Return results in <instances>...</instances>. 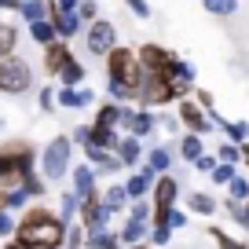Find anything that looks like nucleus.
<instances>
[{"label": "nucleus", "instance_id": "41", "mask_svg": "<svg viewBox=\"0 0 249 249\" xmlns=\"http://www.w3.org/2000/svg\"><path fill=\"white\" fill-rule=\"evenodd\" d=\"M150 216H154V205H150L147 198H140V202L128 205V220H147L150 224Z\"/></svg>", "mask_w": 249, "mask_h": 249}, {"label": "nucleus", "instance_id": "33", "mask_svg": "<svg viewBox=\"0 0 249 249\" xmlns=\"http://www.w3.org/2000/svg\"><path fill=\"white\" fill-rule=\"evenodd\" d=\"M202 8L209 11L213 18H231L238 11V0H202Z\"/></svg>", "mask_w": 249, "mask_h": 249}, {"label": "nucleus", "instance_id": "5", "mask_svg": "<svg viewBox=\"0 0 249 249\" xmlns=\"http://www.w3.org/2000/svg\"><path fill=\"white\" fill-rule=\"evenodd\" d=\"M48 18H52L59 40H73L85 22H81V0H48Z\"/></svg>", "mask_w": 249, "mask_h": 249}, {"label": "nucleus", "instance_id": "10", "mask_svg": "<svg viewBox=\"0 0 249 249\" xmlns=\"http://www.w3.org/2000/svg\"><path fill=\"white\" fill-rule=\"evenodd\" d=\"M158 128V114L147 107H124V117H121V132L124 136H136V140H147L150 132Z\"/></svg>", "mask_w": 249, "mask_h": 249}, {"label": "nucleus", "instance_id": "12", "mask_svg": "<svg viewBox=\"0 0 249 249\" xmlns=\"http://www.w3.org/2000/svg\"><path fill=\"white\" fill-rule=\"evenodd\" d=\"M158 176H161V172H154L147 161H143L140 169H132V176L124 179V191H128V198H132V202H140V198H150V195H154V187H158Z\"/></svg>", "mask_w": 249, "mask_h": 249}, {"label": "nucleus", "instance_id": "43", "mask_svg": "<svg viewBox=\"0 0 249 249\" xmlns=\"http://www.w3.org/2000/svg\"><path fill=\"white\" fill-rule=\"evenodd\" d=\"M234 176H238V169H234V165H216V172L209 176V183H216V187H227Z\"/></svg>", "mask_w": 249, "mask_h": 249}, {"label": "nucleus", "instance_id": "40", "mask_svg": "<svg viewBox=\"0 0 249 249\" xmlns=\"http://www.w3.org/2000/svg\"><path fill=\"white\" fill-rule=\"evenodd\" d=\"M216 165H220L216 150H205V154L195 161V172H198V176H213V172H216Z\"/></svg>", "mask_w": 249, "mask_h": 249}, {"label": "nucleus", "instance_id": "24", "mask_svg": "<svg viewBox=\"0 0 249 249\" xmlns=\"http://www.w3.org/2000/svg\"><path fill=\"white\" fill-rule=\"evenodd\" d=\"M103 202H107L110 216H114V213H124V209H128V205H132V198H128L124 183H110L107 191H103Z\"/></svg>", "mask_w": 249, "mask_h": 249}, {"label": "nucleus", "instance_id": "42", "mask_svg": "<svg viewBox=\"0 0 249 249\" xmlns=\"http://www.w3.org/2000/svg\"><path fill=\"white\" fill-rule=\"evenodd\" d=\"M158 128H165L169 136H183V124H179L176 110H172V114H158Z\"/></svg>", "mask_w": 249, "mask_h": 249}, {"label": "nucleus", "instance_id": "47", "mask_svg": "<svg viewBox=\"0 0 249 249\" xmlns=\"http://www.w3.org/2000/svg\"><path fill=\"white\" fill-rule=\"evenodd\" d=\"M169 238H172V227H150V246L154 249L169 246Z\"/></svg>", "mask_w": 249, "mask_h": 249}, {"label": "nucleus", "instance_id": "22", "mask_svg": "<svg viewBox=\"0 0 249 249\" xmlns=\"http://www.w3.org/2000/svg\"><path fill=\"white\" fill-rule=\"evenodd\" d=\"M92 147L99 150H110V154H117V147H121V128H103V124H92Z\"/></svg>", "mask_w": 249, "mask_h": 249}, {"label": "nucleus", "instance_id": "4", "mask_svg": "<svg viewBox=\"0 0 249 249\" xmlns=\"http://www.w3.org/2000/svg\"><path fill=\"white\" fill-rule=\"evenodd\" d=\"M70 158H73V140H70V136H55V140L40 150V176H44V179L70 176V172H73Z\"/></svg>", "mask_w": 249, "mask_h": 249}, {"label": "nucleus", "instance_id": "18", "mask_svg": "<svg viewBox=\"0 0 249 249\" xmlns=\"http://www.w3.org/2000/svg\"><path fill=\"white\" fill-rule=\"evenodd\" d=\"M216 209H220V202L209 195V191H191V195H187V213H191V216L209 220Z\"/></svg>", "mask_w": 249, "mask_h": 249}, {"label": "nucleus", "instance_id": "2", "mask_svg": "<svg viewBox=\"0 0 249 249\" xmlns=\"http://www.w3.org/2000/svg\"><path fill=\"white\" fill-rule=\"evenodd\" d=\"M66 231H70V224L55 209H48V205H30V209L18 216L15 238L22 242V246H30V249H62Z\"/></svg>", "mask_w": 249, "mask_h": 249}, {"label": "nucleus", "instance_id": "55", "mask_svg": "<svg viewBox=\"0 0 249 249\" xmlns=\"http://www.w3.org/2000/svg\"><path fill=\"white\" fill-rule=\"evenodd\" d=\"M128 249H154L150 242H140V246H128Z\"/></svg>", "mask_w": 249, "mask_h": 249}, {"label": "nucleus", "instance_id": "57", "mask_svg": "<svg viewBox=\"0 0 249 249\" xmlns=\"http://www.w3.org/2000/svg\"><path fill=\"white\" fill-rule=\"evenodd\" d=\"M22 4H30V0H22Z\"/></svg>", "mask_w": 249, "mask_h": 249}, {"label": "nucleus", "instance_id": "15", "mask_svg": "<svg viewBox=\"0 0 249 249\" xmlns=\"http://www.w3.org/2000/svg\"><path fill=\"white\" fill-rule=\"evenodd\" d=\"M176 198H179V179L172 176H158V187H154V195H150V205L154 209H176Z\"/></svg>", "mask_w": 249, "mask_h": 249}, {"label": "nucleus", "instance_id": "44", "mask_svg": "<svg viewBox=\"0 0 249 249\" xmlns=\"http://www.w3.org/2000/svg\"><path fill=\"white\" fill-rule=\"evenodd\" d=\"M15 231H18V220L4 209V213H0V238H15Z\"/></svg>", "mask_w": 249, "mask_h": 249}, {"label": "nucleus", "instance_id": "26", "mask_svg": "<svg viewBox=\"0 0 249 249\" xmlns=\"http://www.w3.org/2000/svg\"><path fill=\"white\" fill-rule=\"evenodd\" d=\"M55 213H59L66 224H73V220L81 216V198L73 195V191H62V195H59V209H55Z\"/></svg>", "mask_w": 249, "mask_h": 249}, {"label": "nucleus", "instance_id": "8", "mask_svg": "<svg viewBox=\"0 0 249 249\" xmlns=\"http://www.w3.org/2000/svg\"><path fill=\"white\" fill-rule=\"evenodd\" d=\"M165 81L172 85V92L179 95V99H191V95L198 92V77H195V66L183 59V55L172 52L169 66H165Z\"/></svg>", "mask_w": 249, "mask_h": 249}, {"label": "nucleus", "instance_id": "31", "mask_svg": "<svg viewBox=\"0 0 249 249\" xmlns=\"http://www.w3.org/2000/svg\"><path fill=\"white\" fill-rule=\"evenodd\" d=\"M15 44H18V30L11 22H0V62L15 55Z\"/></svg>", "mask_w": 249, "mask_h": 249}, {"label": "nucleus", "instance_id": "11", "mask_svg": "<svg viewBox=\"0 0 249 249\" xmlns=\"http://www.w3.org/2000/svg\"><path fill=\"white\" fill-rule=\"evenodd\" d=\"M77 224H85V231H99V227H110V209L107 202H103V191H95V195H88L85 202H81V216Z\"/></svg>", "mask_w": 249, "mask_h": 249}, {"label": "nucleus", "instance_id": "49", "mask_svg": "<svg viewBox=\"0 0 249 249\" xmlns=\"http://www.w3.org/2000/svg\"><path fill=\"white\" fill-rule=\"evenodd\" d=\"M30 202V195H26L22 187H15V191H8V209L15 213V209H22V205Z\"/></svg>", "mask_w": 249, "mask_h": 249}, {"label": "nucleus", "instance_id": "39", "mask_svg": "<svg viewBox=\"0 0 249 249\" xmlns=\"http://www.w3.org/2000/svg\"><path fill=\"white\" fill-rule=\"evenodd\" d=\"M85 238H88L85 224H70V231H66V242H62V249H85Z\"/></svg>", "mask_w": 249, "mask_h": 249}, {"label": "nucleus", "instance_id": "17", "mask_svg": "<svg viewBox=\"0 0 249 249\" xmlns=\"http://www.w3.org/2000/svg\"><path fill=\"white\" fill-rule=\"evenodd\" d=\"M117 238H121V249L140 246V242H150V224H147V220H124L121 231H117Z\"/></svg>", "mask_w": 249, "mask_h": 249}, {"label": "nucleus", "instance_id": "19", "mask_svg": "<svg viewBox=\"0 0 249 249\" xmlns=\"http://www.w3.org/2000/svg\"><path fill=\"white\" fill-rule=\"evenodd\" d=\"M205 150H209V147H205V136H195V132H183L179 143H176V154L183 158V161H191V165H195Z\"/></svg>", "mask_w": 249, "mask_h": 249}, {"label": "nucleus", "instance_id": "28", "mask_svg": "<svg viewBox=\"0 0 249 249\" xmlns=\"http://www.w3.org/2000/svg\"><path fill=\"white\" fill-rule=\"evenodd\" d=\"M220 132H224V140H231V143H249V121H242V117H234V121H224L220 124Z\"/></svg>", "mask_w": 249, "mask_h": 249}, {"label": "nucleus", "instance_id": "37", "mask_svg": "<svg viewBox=\"0 0 249 249\" xmlns=\"http://www.w3.org/2000/svg\"><path fill=\"white\" fill-rule=\"evenodd\" d=\"M37 107L44 110V114H55V107H59V88L44 85V88H40V95H37Z\"/></svg>", "mask_w": 249, "mask_h": 249}, {"label": "nucleus", "instance_id": "23", "mask_svg": "<svg viewBox=\"0 0 249 249\" xmlns=\"http://www.w3.org/2000/svg\"><path fill=\"white\" fill-rule=\"evenodd\" d=\"M121 117H124V107L114 99H107L99 110H95V121L92 124H103V128H121Z\"/></svg>", "mask_w": 249, "mask_h": 249}, {"label": "nucleus", "instance_id": "21", "mask_svg": "<svg viewBox=\"0 0 249 249\" xmlns=\"http://www.w3.org/2000/svg\"><path fill=\"white\" fill-rule=\"evenodd\" d=\"M117 158H121L124 169H140V161H143V140H136V136H121Z\"/></svg>", "mask_w": 249, "mask_h": 249}, {"label": "nucleus", "instance_id": "6", "mask_svg": "<svg viewBox=\"0 0 249 249\" xmlns=\"http://www.w3.org/2000/svg\"><path fill=\"white\" fill-rule=\"evenodd\" d=\"M30 88H33V70L26 59L11 55L0 62V95H26Z\"/></svg>", "mask_w": 249, "mask_h": 249}, {"label": "nucleus", "instance_id": "46", "mask_svg": "<svg viewBox=\"0 0 249 249\" xmlns=\"http://www.w3.org/2000/svg\"><path fill=\"white\" fill-rule=\"evenodd\" d=\"M124 8L132 11L136 18H143V22H147V18L154 15V11H150V4H147V0H124Z\"/></svg>", "mask_w": 249, "mask_h": 249}, {"label": "nucleus", "instance_id": "14", "mask_svg": "<svg viewBox=\"0 0 249 249\" xmlns=\"http://www.w3.org/2000/svg\"><path fill=\"white\" fill-rule=\"evenodd\" d=\"M95 176H99V172H95L88 161L73 165V172H70V191L81 198V202H85L88 195H95V191H99V187H95Z\"/></svg>", "mask_w": 249, "mask_h": 249}, {"label": "nucleus", "instance_id": "50", "mask_svg": "<svg viewBox=\"0 0 249 249\" xmlns=\"http://www.w3.org/2000/svg\"><path fill=\"white\" fill-rule=\"evenodd\" d=\"M187 216H191V213H187V209H179V205H176V209H172V216H169V227H172V231L187 227Z\"/></svg>", "mask_w": 249, "mask_h": 249}, {"label": "nucleus", "instance_id": "1", "mask_svg": "<svg viewBox=\"0 0 249 249\" xmlns=\"http://www.w3.org/2000/svg\"><path fill=\"white\" fill-rule=\"evenodd\" d=\"M140 81H143L140 52L128 44H117L107 55V95L121 107H132L136 95H140Z\"/></svg>", "mask_w": 249, "mask_h": 249}, {"label": "nucleus", "instance_id": "51", "mask_svg": "<svg viewBox=\"0 0 249 249\" xmlns=\"http://www.w3.org/2000/svg\"><path fill=\"white\" fill-rule=\"evenodd\" d=\"M195 99L202 103V107L209 110V114H213V110H216V99H213V92H209V88H198V92H195Z\"/></svg>", "mask_w": 249, "mask_h": 249}, {"label": "nucleus", "instance_id": "16", "mask_svg": "<svg viewBox=\"0 0 249 249\" xmlns=\"http://www.w3.org/2000/svg\"><path fill=\"white\" fill-rule=\"evenodd\" d=\"M176 158H179V154L172 150V143H158V147H150V150H147V158H143V161H147L154 172L169 176V172H172V161H176Z\"/></svg>", "mask_w": 249, "mask_h": 249}, {"label": "nucleus", "instance_id": "36", "mask_svg": "<svg viewBox=\"0 0 249 249\" xmlns=\"http://www.w3.org/2000/svg\"><path fill=\"white\" fill-rule=\"evenodd\" d=\"M227 198H231V202H249V179L234 176L231 183H227Z\"/></svg>", "mask_w": 249, "mask_h": 249}, {"label": "nucleus", "instance_id": "34", "mask_svg": "<svg viewBox=\"0 0 249 249\" xmlns=\"http://www.w3.org/2000/svg\"><path fill=\"white\" fill-rule=\"evenodd\" d=\"M216 158H220V165H234V169H238L242 147H238V143H231V140H224V143H216Z\"/></svg>", "mask_w": 249, "mask_h": 249}, {"label": "nucleus", "instance_id": "38", "mask_svg": "<svg viewBox=\"0 0 249 249\" xmlns=\"http://www.w3.org/2000/svg\"><path fill=\"white\" fill-rule=\"evenodd\" d=\"M22 191H26L30 198H44V195H48V179H40L37 172H30V176L22 179Z\"/></svg>", "mask_w": 249, "mask_h": 249}, {"label": "nucleus", "instance_id": "30", "mask_svg": "<svg viewBox=\"0 0 249 249\" xmlns=\"http://www.w3.org/2000/svg\"><path fill=\"white\" fill-rule=\"evenodd\" d=\"M205 234H209V238L216 242V249H249V242L231 238V234H227L224 227H216V224H209V227H205Z\"/></svg>", "mask_w": 249, "mask_h": 249}, {"label": "nucleus", "instance_id": "56", "mask_svg": "<svg viewBox=\"0 0 249 249\" xmlns=\"http://www.w3.org/2000/svg\"><path fill=\"white\" fill-rule=\"evenodd\" d=\"M0 132H4V117H0Z\"/></svg>", "mask_w": 249, "mask_h": 249}, {"label": "nucleus", "instance_id": "48", "mask_svg": "<svg viewBox=\"0 0 249 249\" xmlns=\"http://www.w3.org/2000/svg\"><path fill=\"white\" fill-rule=\"evenodd\" d=\"M70 140H73V147H88V140H92V124H77L70 132Z\"/></svg>", "mask_w": 249, "mask_h": 249}, {"label": "nucleus", "instance_id": "54", "mask_svg": "<svg viewBox=\"0 0 249 249\" xmlns=\"http://www.w3.org/2000/svg\"><path fill=\"white\" fill-rule=\"evenodd\" d=\"M4 209H8V191H0V213H4ZM11 213V209H8Z\"/></svg>", "mask_w": 249, "mask_h": 249}, {"label": "nucleus", "instance_id": "3", "mask_svg": "<svg viewBox=\"0 0 249 249\" xmlns=\"http://www.w3.org/2000/svg\"><path fill=\"white\" fill-rule=\"evenodd\" d=\"M37 165V147L30 140H8L0 143V191H15Z\"/></svg>", "mask_w": 249, "mask_h": 249}, {"label": "nucleus", "instance_id": "7", "mask_svg": "<svg viewBox=\"0 0 249 249\" xmlns=\"http://www.w3.org/2000/svg\"><path fill=\"white\" fill-rule=\"evenodd\" d=\"M85 48L95 59H107L117 48V26L110 22V18H95L92 26H85Z\"/></svg>", "mask_w": 249, "mask_h": 249}, {"label": "nucleus", "instance_id": "52", "mask_svg": "<svg viewBox=\"0 0 249 249\" xmlns=\"http://www.w3.org/2000/svg\"><path fill=\"white\" fill-rule=\"evenodd\" d=\"M22 8V0H0V11H18Z\"/></svg>", "mask_w": 249, "mask_h": 249}, {"label": "nucleus", "instance_id": "13", "mask_svg": "<svg viewBox=\"0 0 249 249\" xmlns=\"http://www.w3.org/2000/svg\"><path fill=\"white\" fill-rule=\"evenodd\" d=\"M73 59V52H70V40H55V44H48L44 48V73L48 77H59L62 70H66V62Z\"/></svg>", "mask_w": 249, "mask_h": 249}, {"label": "nucleus", "instance_id": "25", "mask_svg": "<svg viewBox=\"0 0 249 249\" xmlns=\"http://www.w3.org/2000/svg\"><path fill=\"white\" fill-rule=\"evenodd\" d=\"M85 249H121V238H117V231H110V227H99V231H88Z\"/></svg>", "mask_w": 249, "mask_h": 249}, {"label": "nucleus", "instance_id": "53", "mask_svg": "<svg viewBox=\"0 0 249 249\" xmlns=\"http://www.w3.org/2000/svg\"><path fill=\"white\" fill-rule=\"evenodd\" d=\"M4 249H30V246H22L18 238H11V242H4Z\"/></svg>", "mask_w": 249, "mask_h": 249}, {"label": "nucleus", "instance_id": "35", "mask_svg": "<svg viewBox=\"0 0 249 249\" xmlns=\"http://www.w3.org/2000/svg\"><path fill=\"white\" fill-rule=\"evenodd\" d=\"M18 11H22V18L33 26V22H40V18H48V0H30V4H22Z\"/></svg>", "mask_w": 249, "mask_h": 249}, {"label": "nucleus", "instance_id": "27", "mask_svg": "<svg viewBox=\"0 0 249 249\" xmlns=\"http://www.w3.org/2000/svg\"><path fill=\"white\" fill-rule=\"evenodd\" d=\"M30 37H33V44L48 48V44H55V40H59V33H55L52 18H40V22H33V26H30Z\"/></svg>", "mask_w": 249, "mask_h": 249}, {"label": "nucleus", "instance_id": "29", "mask_svg": "<svg viewBox=\"0 0 249 249\" xmlns=\"http://www.w3.org/2000/svg\"><path fill=\"white\" fill-rule=\"evenodd\" d=\"M220 209H224L227 216L242 227V231H249V202H231V198H224V202H220Z\"/></svg>", "mask_w": 249, "mask_h": 249}, {"label": "nucleus", "instance_id": "32", "mask_svg": "<svg viewBox=\"0 0 249 249\" xmlns=\"http://www.w3.org/2000/svg\"><path fill=\"white\" fill-rule=\"evenodd\" d=\"M55 81H59L62 88H81V81H85V66H81L77 59H70V62H66V70H62Z\"/></svg>", "mask_w": 249, "mask_h": 249}, {"label": "nucleus", "instance_id": "45", "mask_svg": "<svg viewBox=\"0 0 249 249\" xmlns=\"http://www.w3.org/2000/svg\"><path fill=\"white\" fill-rule=\"evenodd\" d=\"M95 18H103V15H99V4H95V0H81V22L92 26Z\"/></svg>", "mask_w": 249, "mask_h": 249}, {"label": "nucleus", "instance_id": "20", "mask_svg": "<svg viewBox=\"0 0 249 249\" xmlns=\"http://www.w3.org/2000/svg\"><path fill=\"white\" fill-rule=\"evenodd\" d=\"M92 88H59V107L62 110H85L92 107Z\"/></svg>", "mask_w": 249, "mask_h": 249}, {"label": "nucleus", "instance_id": "9", "mask_svg": "<svg viewBox=\"0 0 249 249\" xmlns=\"http://www.w3.org/2000/svg\"><path fill=\"white\" fill-rule=\"evenodd\" d=\"M176 117H179V124H183V132H195V136H209L213 128H216L213 117H209V110H205L195 95L176 103Z\"/></svg>", "mask_w": 249, "mask_h": 249}]
</instances>
